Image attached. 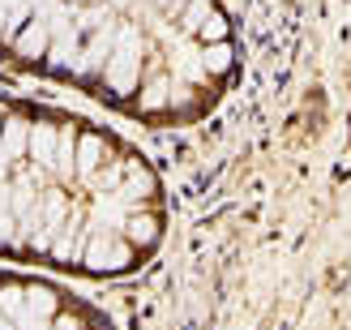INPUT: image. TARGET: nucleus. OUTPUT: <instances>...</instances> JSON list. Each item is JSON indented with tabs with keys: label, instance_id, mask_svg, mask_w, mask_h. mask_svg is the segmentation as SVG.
Listing matches in <instances>:
<instances>
[{
	"label": "nucleus",
	"instance_id": "2",
	"mask_svg": "<svg viewBox=\"0 0 351 330\" xmlns=\"http://www.w3.org/2000/svg\"><path fill=\"white\" fill-rule=\"evenodd\" d=\"M56 146H60V133L51 129V125L30 129V150H34V159H39L43 167H51V163H56Z\"/></svg>",
	"mask_w": 351,
	"mask_h": 330
},
{
	"label": "nucleus",
	"instance_id": "11",
	"mask_svg": "<svg viewBox=\"0 0 351 330\" xmlns=\"http://www.w3.org/2000/svg\"><path fill=\"white\" fill-rule=\"evenodd\" d=\"M5 330H13V326H5Z\"/></svg>",
	"mask_w": 351,
	"mask_h": 330
},
{
	"label": "nucleus",
	"instance_id": "3",
	"mask_svg": "<svg viewBox=\"0 0 351 330\" xmlns=\"http://www.w3.org/2000/svg\"><path fill=\"white\" fill-rule=\"evenodd\" d=\"M26 142H30L26 125H22V120H9V125H5V137H0V146H5V154H9V159H22Z\"/></svg>",
	"mask_w": 351,
	"mask_h": 330
},
{
	"label": "nucleus",
	"instance_id": "1",
	"mask_svg": "<svg viewBox=\"0 0 351 330\" xmlns=\"http://www.w3.org/2000/svg\"><path fill=\"white\" fill-rule=\"evenodd\" d=\"M133 73H137V34L125 30V34H120V51H116L112 69H108V78H112L116 91H129V86H133Z\"/></svg>",
	"mask_w": 351,
	"mask_h": 330
},
{
	"label": "nucleus",
	"instance_id": "10",
	"mask_svg": "<svg viewBox=\"0 0 351 330\" xmlns=\"http://www.w3.org/2000/svg\"><path fill=\"white\" fill-rule=\"evenodd\" d=\"M56 330H77V322H73V318H60V322H56Z\"/></svg>",
	"mask_w": 351,
	"mask_h": 330
},
{
	"label": "nucleus",
	"instance_id": "6",
	"mask_svg": "<svg viewBox=\"0 0 351 330\" xmlns=\"http://www.w3.org/2000/svg\"><path fill=\"white\" fill-rule=\"evenodd\" d=\"M0 314L13 318V322H22L26 318V292L22 287H5V292H0Z\"/></svg>",
	"mask_w": 351,
	"mask_h": 330
},
{
	"label": "nucleus",
	"instance_id": "9",
	"mask_svg": "<svg viewBox=\"0 0 351 330\" xmlns=\"http://www.w3.org/2000/svg\"><path fill=\"white\" fill-rule=\"evenodd\" d=\"M13 236V215H9V206H0V240H9Z\"/></svg>",
	"mask_w": 351,
	"mask_h": 330
},
{
	"label": "nucleus",
	"instance_id": "7",
	"mask_svg": "<svg viewBox=\"0 0 351 330\" xmlns=\"http://www.w3.org/2000/svg\"><path fill=\"white\" fill-rule=\"evenodd\" d=\"M64 215V198H60V189H51V193L43 198V219H47V228H56Z\"/></svg>",
	"mask_w": 351,
	"mask_h": 330
},
{
	"label": "nucleus",
	"instance_id": "5",
	"mask_svg": "<svg viewBox=\"0 0 351 330\" xmlns=\"http://www.w3.org/2000/svg\"><path fill=\"white\" fill-rule=\"evenodd\" d=\"M47 34H51V30H47L43 22H30V30L17 39V47H22L26 56H43V51H47Z\"/></svg>",
	"mask_w": 351,
	"mask_h": 330
},
{
	"label": "nucleus",
	"instance_id": "8",
	"mask_svg": "<svg viewBox=\"0 0 351 330\" xmlns=\"http://www.w3.org/2000/svg\"><path fill=\"white\" fill-rule=\"evenodd\" d=\"M99 142H95V137H86V142H82V163H77V172H82V176H90V172H95V163H99Z\"/></svg>",
	"mask_w": 351,
	"mask_h": 330
},
{
	"label": "nucleus",
	"instance_id": "4",
	"mask_svg": "<svg viewBox=\"0 0 351 330\" xmlns=\"http://www.w3.org/2000/svg\"><path fill=\"white\" fill-rule=\"evenodd\" d=\"M22 17H26V0H0V39H9L22 26Z\"/></svg>",
	"mask_w": 351,
	"mask_h": 330
}]
</instances>
